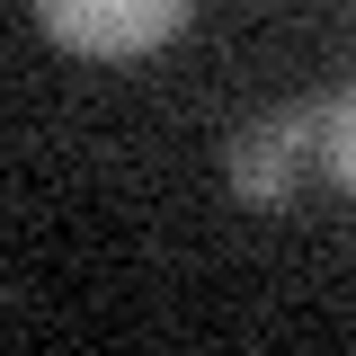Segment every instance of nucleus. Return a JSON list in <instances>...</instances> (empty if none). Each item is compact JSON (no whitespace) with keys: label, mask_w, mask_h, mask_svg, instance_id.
Returning <instances> with one entry per match:
<instances>
[{"label":"nucleus","mask_w":356,"mask_h":356,"mask_svg":"<svg viewBox=\"0 0 356 356\" xmlns=\"http://www.w3.org/2000/svg\"><path fill=\"white\" fill-rule=\"evenodd\" d=\"M321 161H330L339 187L356 196V89H339V98L321 107Z\"/></svg>","instance_id":"obj_3"},{"label":"nucleus","mask_w":356,"mask_h":356,"mask_svg":"<svg viewBox=\"0 0 356 356\" xmlns=\"http://www.w3.org/2000/svg\"><path fill=\"white\" fill-rule=\"evenodd\" d=\"M187 9H196V0H36V18L72 44V54H107V63L170 44L178 27H187Z\"/></svg>","instance_id":"obj_1"},{"label":"nucleus","mask_w":356,"mask_h":356,"mask_svg":"<svg viewBox=\"0 0 356 356\" xmlns=\"http://www.w3.org/2000/svg\"><path fill=\"white\" fill-rule=\"evenodd\" d=\"M312 152H321V107H276L259 125L232 134V196H250V205H285L294 187H303Z\"/></svg>","instance_id":"obj_2"}]
</instances>
